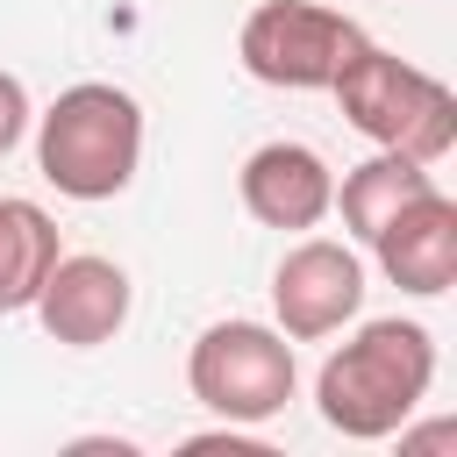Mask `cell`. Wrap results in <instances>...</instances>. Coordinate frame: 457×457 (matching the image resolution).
<instances>
[{
    "label": "cell",
    "instance_id": "1",
    "mask_svg": "<svg viewBox=\"0 0 457 457\" xmlns=\"http://www.w3.org/2000/svg\"><path fill=\"white\" fill-rule=\"evenodd\" d=\"M436 386V336L421 321H364L314 378V407L336 436L350 443H386L400 421H414V407Z\"/></svg>",
    "mask_w": 457,
    "mask_h": 457
},
{
    "label": "cell",
    "instance_id": "2",
    "mask_svg": "<svg viewBox=\"0 0 457 457\" xmlns=\"http://www.w3.org/2000/svg\"><path fill=\"white\" fill-rule=\"evenodd\" d=\"M136 164H143V107L107 79L64 86L36 121V171L64 200H114L136 179Z\"/></svg>",
    "mask_w": 457,
    "mask_h": 457
},
{
    "label": "cell",
    "instance_id": "3",
    "mask_svg": "<svg viewBox=\"0 0 457 457\" xmlns=\"http://www.w3.org/2000/svg\"><path fill=\"white\" fill-rule=\"evenodd\" d=\"M328 93L343 100L357 136H371L378 150H400L414 164H443L457 143V93L436 71H421L378 43H357L343 57V71L328 79Z\"/></svg>",
    "mask_w": 457,
    "mask_h": 457
},
{
    "label": "cell",
    "instance_id": "4",
    "mask_svg": "<svg viewBox=\"0 0 457 457\" xmlns=\"http://www.w3.org/2000/svg\"><path fill=\"white\" fill-rule=\"evenodd\" d=\"M293 343L264 321H214L200 328L193 357H186V386L200 407H214L221 421H271L293 400Z\"/></svg>",
    "mask_w": 457,
    "mask_h": 457
},
{
    "label": "cell",
    "instance_id": "5",
    "mask_svg": "<svg viewBox=\"0 0 457 457\" xmlns=\"http://www.w3.org/2000/svg\"><path fill=\"white\" fill-rule=\"evenodd\" d=\"M364 43V29L336 7H314V0H264L243 36H236V57L250 79L264 86H286V93H314L343 71V57Z\"/></svg>",
    "mask_w": 457,
    "mask_h": 457
},
{
    "label": "cell",
    "instance_id": "6",
    "mask_svg": "<svg viewBox=\"0 0 457 457\" xmlns=\"http://www.w3.org/2000/svg\"><path fill=\"white\" fill-rule=\"evenodd\" d=\"M271 307H278V336L286 343L336 336L364 307V264H357V250H343L328 236L293 243L278 257V271H271Z\"/></svg>",
    "mask_w": 457,
    "mask_h": 457
},
{
    "label": "cell",
    "instance_id": "7",
    "mask_svg": "<svg viewBox=\"0 0 457 457\" xmlns=\"http://www.w3.org/2000/svg\"><path fill=\"white\" fill-rule=\"evenodd\" d=\"M129 271L114 257H57L50 278L36 286V314L50 328V343L64 350H100L121 321H129Z\"/></svg>",
    "mask_w": 457,
    "mask_h": 457
},
{
    "label": "cell",
    "instance_id": "8",
    "mask_svg": "<svg viewBox=\"0 0 457 457\" xmlns=\"http://www.w3.org/2000/svg\"><path fill=\"white\" fill-rule=\"evenodd\" d=\"M371 250H378V271H386L400 293L436 300V293H450V278H457V207L428 186L421 200H407V207L371 236Z\"/></svg>",
    "mask_w": 457,
    "mask_h": 457
},
{
    "label": "cell",
    "instance_id": "9",
    "mask_svg": "<svg viewBox=\"0 0 457 457\" xmlns=\"http://www.w3.org/2000/svg\"><path fill=\"white\" fill-rule=\"evenodd\" d=\"M336 200V171L307 143H264L243 157V207L264 228H314Z\"/></svg>",
    "mask_w": 457,
    "mask_h": 457
},
{
    "label": "cell",
    "instance_id": "10",
    "mask_svg": "<svg viewBox=\"0 0 457 457\" xmlns=\"http://www.w3.org/2000/svg\"><path fill=\"white\" fill-rule=\"evenodd\" d=\"M436 179H428V164H414V157H400V150H378V157H364L357 171H343V186H336V200L328 207H343V228L357 236V243H371L407 200H421Z\"/></svg>",
    "mask_w": 457,
    "mask_h": 457
},
{
    "label": "cell",
    "instance_id": "11",
    "mask_svg": "<svg viewBox=\"0 0 457 457\" xmlns=\"http://www.w3.org/2000/svg\"><path fill=\"white\" fill-rule=\"evenodd\" d=\"M57 257H64L57 250V221L36 200H7L0 193V314L36 307V286L50 278Z\"/></svg>",
    "mask_w": 457,
    "mask_h": 457
},
{
    "label": "cell",
    "instance_id": "12",
    "mask_svg": "<svg viewBox=\"0 0 457 457\" xmlns=\"http://www.w3.org/2000/svg\"><path fill=\"white\" fill-rule=\"evenodd\" d=\"M21 136H29V86H21L14 71H0V157H7Z\"/></svg>",
    "mask_w": 457,
    "mask_h": 457
}]
</instances>
